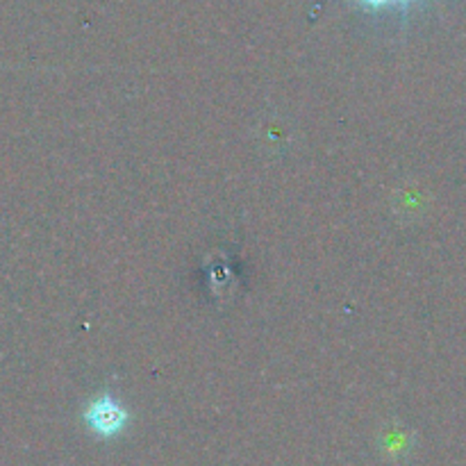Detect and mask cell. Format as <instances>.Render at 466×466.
<instances>
[{"label": "cell", "instance_id": "6da1fadb", "mask_svg": "<svg viewBox=\"0 0 466 466\" xmlns=\"http://www.w3.org/2000/svg\"><path fill=\"white\" fill-rule=\"evenodd\" d=\"M127 412L112 399V396H100L98 400L89 405L86 410V423L91 431H96L103 437H112L126 426Z\"/></svg>", "mask_w": 466, "mask_h": 466}, {"label": "cell", "instance_id": "7a4b0ae2", "mask_svg": "<svg viewBox=\"0 0 466 466\" xmlns=\"http://www.w3.org/2000/svg\"><path fill=\"white\" fill-rule=\"evenodd\" d=\"M360 3L369 5V7L373 9H380V7H387V5H403V3H410V0H360Z\"/></svg>", "mask_w": 466, "mask_h": 466}]
</instances>
